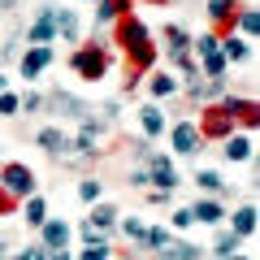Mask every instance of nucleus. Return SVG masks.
Here are the masks:
<instances>
[{"mask_svg": "<svg viewBox=\"0 0 260 260\" xmlns=\"http://www.w3.org/2000/svg\"><path fill=\"white\" fill-rule=\"evenodd\" d=\"M0 186H5L13 200H26V195L35 191V174H30L26 165H5L0 169Z\"/></svg>", "mask_w": 260, "mask_h": 260, "instance_id": "f257e3e1", "label": "nucleus"}, {"mask_svg": "<svg viewBox=\"0 0 260 260\" xmlns=\"http://www.w3.org/2000/svg\"><path fill=\"white\" fill-rule=\"evenodd\" d=\"M0 95H5V78H0Z\"/></svg>", "mask_w": 260, "mask_h": 260, "instance_id": "f704fd0d", "label": "nucleus"}, {"mask_svg": "<svg viewBox=\"0 0 260 260\" xmlns=\"http://www.w3.org/2000/svg\"><path fill=\"white\" fill-rule=\"evenodd\" d=\"M126 234H130V239H139V243H143V234H148V225H143L139 217H130V221H126Z\"/></svg>", "mask_w": 260, "mask_h": 260, "instance_id": "bb28decb", "label": "nucleus"}, {"mask_svg": "<svg viewBox=\"0 0 260 260\" xmlns=\"http://www.w3.org/2000/svg\"><path fill=\"white\" fill-rule=\"evenodd\" d=\"M148 182H156L160 191H174V186H178V174H174V165H169L165 156H152V174H148Z\"/></svg>", "mask_w": 260, "mask_h": 260, "instance_id": "423d86ee", "label": "nucleus"}, {"mask_svg": "<svg viewBox=\"0 0 260 260\" xmlns=\"http://www.w3.org/2000/svg\"><path fill=\"white\" fill-rule=\"evenodd\" d=\"M230 126H234L230 113H225V109H213V113L204 117V126H200V139H204V135H225Z\"/></svg>", "mask_w": 260, "mask_h": 260, "instance_id": "1a4fd4ad", "label": "nucleus"}, {"mask_svg": "<svg viewBox=\"0 0 260 260\" xmlns=\"http://www.w3.org/2000/svg\"><path fill=\"white\" fill-rule=\"evenodd\" d=\"M230 260H251V256H230Z\"/></svg>", "mask_w": 260, "mask_h": 260, "instance_id": "72a5a7b5", "label": "nucleus"}, {"mask_svg": "<svg viewBox=\"0 0 260 260\" xmlns=\"http://www.w3.org/2000/svg\"><path fill=\"white\" fill-rule=\"evenodd\" d=\"M221 56H225V61H243V56H247V44H243V39H225Z\"/></svg>", "mask_w": 260, "mask_h": 260, "instance_id": "412c9836", "label": "nucleus"}, {"mask_svg": "<svg viewBox=\"0 0 260 260\" xmlns=\"http://www.w3.org/2000/svg\"><path fill=\"white\" fill-rule=\"evenodd\" d=\"M195 182L204 186V191H221V178H217V174H213V169H204V174L195 178Z\"/></svg>", "mask_w": 260, "mask_h": 260, "instance_id": "b1692460", "label": "nucleus"}, {"mask_svg": "<svg viewBox=\"0 0 260 260\" xmlns=\"http://www.w3.org/2000/svg\"><path fill=\"white\" fill-rule=\"evenodd\" d=\"M18 260H30V251H26V256H18Z\"/></svg>", "mask_w": 260, "mask_h": 260, "instance_id": "c9c22d12", "label": "nucleus"}, {"mask_svg": "<svg viewBox=\"0 0 260 260\" xmlns=\"http://www.w3.org/2000/svg\"><path fill=\"white\" fill-rule=\"evenodd\" d=\"M95 126H83V135H78V152H95Z\"/></svg>", "mask_w": 260, "mask_h": 260, "instance_id": "5701e85b", "label": "nucleus"}, {"mask_svg": "<svg viewBox=\"0 0 260 260\" xmlns=\"http://www.w3.org/2000/svg\"><path fill=\"white\" fill-rule=\"evenodd\" d=\"M0 256H5V247H0Z\"/></svg>", "mask_w": 260, "mask_h": 260, "instance_id": "e433bc0d", "label": "nucleus"}, {"mask_svg": "<svg viewBox=\"0 0 260 260\" xmlns=\"http://www.w3.org/2000/svg\"><path fill=\"white\" fill-rule=\"evenodd\" d=\"M78 195H83V200H100V182H95V178H91V182H83V186H78Z\"/></svg>", "mask_w": 260, "mask_h": 260, "instance_id": "c756f323", "label": "nucleus"}, {"mask_svg": "<svg viewBox=\"0 0 260 260\" xmlns=\"http://www.w3.org/2000/svg\"><path fill=\"white\" fill-rule=\"evenodd\" d=\"M178 91V83L169 74H160V78H152V95H174Z\"/></svg>", "mask_w": 260, "mask_h": 260, "instance_id": "4be33fe9", "label": "nucleus"}, {"mask_svg": "<svg viewBox=\"0 0 260 260\" xmlns=\"http://www.w3.org/2000/svg\"><path fill=\"white\" fill-rule=\"evenodd\" d=\"M83 260H109V247H104V243H87Z\"/></svg>", "mask_w": 260, "mask_h": 260, "instance_id": "393cba45", "label": "nucleus"}, {"mask_svg": "<svg viewBox=\"0 0 260 260\" xmlns=\"http://www.w3.org/2000/svg\"><path fill=\"white\" fill-rule=\"evenodd\" d=\"M221 70H225V56L221 52H204V74L208 78H221Z\"/></svg>", "mask_w": 260, "mask_h": 260, "instance_id": "aec40b11", "label": "nucleus"}, {"mask_svg": "<svg viewBox=\"0 0 260 260\" xmlns=\"http://www.w3.org/2000/svg\"><path fill=\"white\" fill-rule=\"evenodd\" d=\"M247 156H251V135L225 139V160H247Z\"/></svg>", "mask_w": 260, "mask_h": 260, "instance_id": "f8f14e48", "label": "nucleus"}, {"mask_svg": "<svg viewBox=\"0 0 260 260\" xmlns=\"http://www.w3.org/2000/svg\"><path fill=\"white\" fill-rule=\"evenodd\" d=\"M169 221H174L178 230H186V225H195V217H191V208H178V213L169 217Z\"/></svg>", "mask_w": 260, "mask_h": 260, "instance_id": "cd10ccee", "label": "nucleus"}, {"mask_svg": "<svg viewBox=\"0 0 260 260\" xmlns=\"http://www.w3.org/2000/svg\"><path fill=\"white\" fill-rule=\"evenodd\" d=\"M113 217H117V213H113V208H95L91 225H113Z\"/></svg>", "mask_w": 260, "mask_h": 260, "instance_id": "7c9ffc66", "label": "nucleus"}, {"mask_svg": "<svg viewBox=\"0 0 260 260\" xmlns=\"http://www.w3.org/2000/svg\"><path fill=\"white\" fill-rule=\"evenodd\" d=\"M234 13H239V9H234V0H213V5H208V18H213V22H230Z\"/></svg>", "mask_w": 260, "mask_h": 260, "instance_id": "4468645a", "label": "nucleus"}, {"mask_svg": "<svg viewBox=\"0 0 260 260\" xmlns=\"http://www.w3.org/2000/svg\"><path fill=\"white\" fill-rule=\"evenodd\" d=\"M256 230V208H239L234 213V234H251Z\"/></svg>", "mask_w": 260, "mask_h": 260, "instance_id": "2eb2a0df", "label": "nucleus"}, {"mask_svg": "<svg viewBox=\"0 0 260 260\" xmlns=\"http://www.w3.org/2000/svg\"><path fill=\"white\" fill-rule=\"evenodd\" d=\"M156 260H200V247H191V243H165L156 251Z\"/></svg>", "mask_w": 260, "mask_h": 260, "instance_id": "9d476101", "label": "nucleus"}, {"mask_svg": "<svg viewBox=\"0 0 260 260\" xmlns=\"http://www.w3.org/2000/svg\"><path fill=\"white\" fill-rule=\"evenodd\" d=\"M143 243L160 251V247H165V243H169V234H165V230H148V234H143Z\"/></svg>", "mask_w": 260, "mask_h": 260, "instance_id": "a878e982", "label": "nucleus"}, {"mask_svg": "<svg viewBox=\"0 0 260 260\" xmlns=\"http://www.w3.org/2000/svg\"><path fill=\"white\" fill-rule=\"evenodd\" d=\"M56 35V9H44L39 13V22L26 30V44H35V48H48V39Z\"/></svg>", "mask_w": 260, "mask_h": 260, "instance_id": "20e7f679", "label": "nucleus"}, {"mask_svg": "<svg viewBox=\"0 0 260 260\" xmlns=\"http://www.w3.org/2000/svg\"><path fill=\"white\" fill-rule=\"evenodd\" d=\"M239 22H243V30H247V35H256V26H260V18H256V13H251V9H247V13H243V18H239Z\"/></svg>", "mask_w": 260, "mask_h": 260, "instance_id": "2f4dec72", "label": "nucleus"}, {"mask_svg": "<svg viewBox=\"0 0 260 260\" xmlns=\"http://www.w3.org/2000/svg\"><path fill=\"white\" fill-rule=\"evenodd\" d=\"M143 130H148V135H160V130H165V117H160V113L152 109V104L143 109Z\"/></svg>", "mask_w": 260, "mask_h": 260, "instance_id": "6ab92c4d", "label": "nucleus"}, {"mask_svg": "<svg viewBox=\"0 0 260 260\" xmlns=\"http://www.w3.org/2000/svg\"><path fill=\"white\" fill-rule=\"evenodd\" d=\"M200 148V126L195 121H178L174 126V152H195Z\"/></svg>", "mask_w": 260, "mask_h": 260, "instance_id": "39448f33", "label": "nucleus"}, {"mask_svg": "<svg viewBox=\"0 0 260 260\" xmlns=\"http://www.w3.org/2000/svg\"><path fill=\"white\" fill-rule=\"evenodd\" d=\"M30 260H70L65 251H48V247H35L30 251Z\"/></svg>", "mask_w": 260, "mask_h": 260, "instance_id": "c85d7f7f", "label": "nucleus"}, {"mask_svg": "<svg viewBox=\"0 0 260 260\" xmlns=\"http://www.w3.org/2000/svg\"><path fill=\"white\" fill-rule=\"evenodd\" d=\"M22 104H18V95H0V113H18Z\"/></svg>", "mask_w": 260, "mask_h": 260, "instance_id": "473e14b6", "label": "nucleus"}, {"mask_svg": "<svg viewBox=\"0 0 260 260\" xmlns=\"http://www.w3.org/2000/svg\"><path fill=\"white\" fill-rule=\"evenodd\" d=\"M26 221H30V225H44V221H48V208H44V200H35V195L26 200Z\"/></svg>", "mask_w": 260, "mask_h": 260, "instance_id": "f3484780", "label": "nucleus"}, {"mask_svg": "<svg viewBox=\"0 0 260 260\" xmlns=\"http://www.w3.org/2000/svg\"><path fill=\"white\" fill-rule=\"evenodd\" d=\"M65 243H70V225L65 221H44V247L48 251H65Z\"/></svg>", "mask_w": 260, "mask_h": 260, "instance_id": "6e6552de", "label": "nucleus"}, {"mask_svg": "<svg viewBox=\"0 0 260 260\" xmlns=\"http://www.w3.org/2000/svg\"><path fill=\"white\" fill-rule=\"evenodd\" d=\"M48 65H52V48H30V52L22 56V74L35 78V74H44Z\"/></svg>", "mask_w": 260, "mask_h": 260, "instance_id": "0eeeda50", "label": "nucleus"}, {"mask_svg": "<svg viewBox=\"0 0 260 260\" xmlns=\"http://www.w3.org/2000/svg\"><path fill=\"white\" fill-rule=\"evenodd\" d=\"M56 30H61L65 39H74V35H78V18H74L70 9H61V13H56Z\"/></svg>", "mask_w": 260, "mask_h": 260, "instance_id": "dca6fc26", "label": "nucleus"}, {"mask_svg": "<svg viewBox=\"0 0 260 260\" xmlns=\"http://www.w3.org/2000/svg\"><path fill=\"white\" fill-rule=\"evenodd\" d=\"M104 65H109V56H104L100 48H78V52H74V70L83 78H100Z\"/></svg>", "mask_w": 260, "mask_h": 260, "instance_id": "7ed1b4c3", "label": "nucleus"}, {"mask_svg": "<svg viewBox=\"0 0 260 260\" xmlns=\"http://www.w3.org/2000/svg\"><path fill=\"white\" fill-rule=\"evenodd\" d=\"M121 44H126V52L135 56V65H148V61H152V44H148V30H143L139 22H126V26H121Z\"/></svg>", "mask_w": 260, "mask_h": 260, "instance_id": "f03ea898", "label": "nucleus"}, {"mask_svg": "<svg viewBox=\"0 0 260 260\" xmlns=\"http://www.w3.org/2000/svg\"><path fill=\"white\" fill-rule=\"evenodd\" d=\"M191 217H195V221H204V225H217V221H221V204H217V200H200V204L191 208Z\"/></svg>", "mask_w": 260, "mask_h": 260, "instance_id": "9b49d317", "label": "nucleus"}, {"mask_svg": "<svg viewBox=\"0 0 260 260\" xmlns=\"http://www.w3.org/2000/svg\"><path fill=\"white\" fill-rule=\"evenodd\" d=\"M39 148H48V152H61V148H70V139H65L56 126H48V130H39Z\"/></svg>", "mask_w": 260, "mask_h": 260, "instance_id": "ddd939ff", "label": "nucleus"}, {"mask_svg": "<svg viewBox=\"0 0 260 260\" xmlns=\"http://www.w3.org/2000/svg\"><path fill=\"white\" fill-rule=\"evenodd\" d=\"M217 256H221V260L239 256V234H221V239H217Z\"/></svg>", "mask_w": 260, "mask_h": 260, "instance_id": "a211bd4d", "label": "nucleus"}]
</instances>
